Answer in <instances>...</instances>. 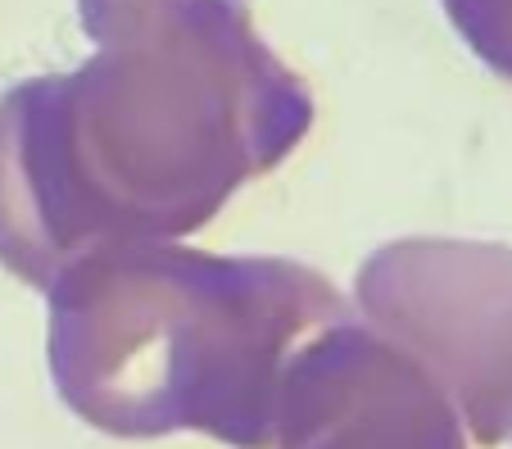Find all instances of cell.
<instances>
[{"label": "cell", "mask_w": 512, "mask_h": 449, "mask_svg": "<svg viewBox=\"0 0 512 449\" xmlns=\"http://www.w3.org/2000/svg\"><path fill=\"white\" fill-rule=\"evenodd\" d=\"M96 55L0 100V264L46 291L118 241H177L309 137L313 100L236 0H82Z\"/></svg>", "instance_id": "6da1fadb"}, {"label": "cell", "mask_w": 512, "mask_h": 449, "mask_svg": "<svg viewBox=\"0 0 512 449\" xmlns=\"http://www.w3.org/2000/svg\"><path fill=\"white\" fill-rule=\"evenodd\" d=\"M46 300V359L68 413L105 436L200 431L232 449H277L295 354L354 313L309 264L182 241L87 250Z\"/></svg>", "instance_id": "7a4b0ae2"}, {"label": "cell", "mask_w": 512, "mask_h": 449, "mask_svg": "<svg viewBox=\"0 0 512 449\" xmlns=\"http://www.w3.org/2000/svg\"><path fill=\"white\" fill-rule=\"evenodd\" d=\"M358 304L449 395L463 431H512V254L472 241H390L358 268Z\"/></svg>", "instance_id": "3957f363"}, {"label": "cell", "mask_w": 512, "mask_h": 449, "mask_svg": "<svg viewBox=\"0 0 512 449\" xmlns=\"http://www.w3.org/2000/svg\"><path fill=\"white\" fill-rule=\"evenodd\" d=\"M277 449H467V431L440 381L349 313L290 363Z\"/></svg>", "instance_id": "277c9868"}]
</instances>
